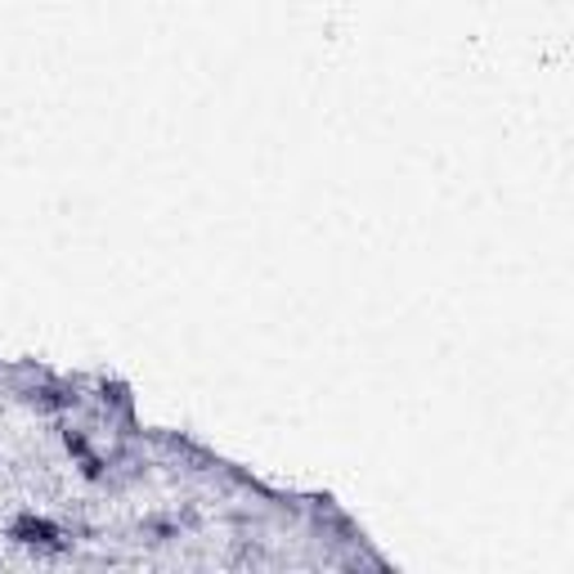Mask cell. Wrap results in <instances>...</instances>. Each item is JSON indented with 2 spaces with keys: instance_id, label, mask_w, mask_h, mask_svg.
Here are the masks:
<instances>
[{
  "instance_id": "cell-1",
  "label": "cell",
  "mask_w": 574,
  "mask_h": 574,
  "mask_svg": "<svg viewBox=\"0 0 574 574\" xmlns=\"http://www.w3.org/2000/svg\"><path fill=\"white\" fill-rule=\"evenodd\" d=\"M5 539L14 548H27L36 557H68L72 552V539H68V529L50 516H40V512H19L10 525H5Z\"/></svg>"
},
{
  "instance_id": "cell-2",
  "label": "cell",
  "mask_w": 574,
  "mask_h": 574,
  "mask_svg": "<svg viewBox=\"0 0 574 574\" xmlns=\"http://www.w3.org/2000/svg\"><path fill=\"white\" fill-rule=\"evenodd\" d=\"M140 529H144L153 543H176V539L184 535V525H180V521H167V516H148Z\"/></svg>"
}]
</instances>
